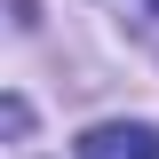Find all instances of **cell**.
Returning a JSON list of instances; mask_svg holds the SVG:
<instances>
[{
  "mask_svg": "<svg viewBox=\"0 0 159 159\" xmlns=\"http://www.w3.org/2000/svg\"><path fill=\"white\" fill-rule=\"evenodd\" d=\"M80 159H159V127L151 119H96L80 135Z\"/></svg>",
  "mask_w": 159,
  "mask_h": 159,
  "instance_id": "obj_1",
  "label": "cell"
},
{
  "mask_svg": "<svg viewBox=\"0 0 159 159\" xmlns=\"http://www.w3.org/2000/svg\"><path fill=\"white\" fill-rule=\"evenodd\" d=\"M0 119H8V135H16V143L32 135V103H24V96H8V103H0Z\"/></svg>",
  "mask_w": 159,
  "mask_h": 159,
  "instance_id": "obj_3",
  "label": "cell"
},
{
  "mask_svg": "<svg viewBox=\"0 0 159 159\" xmlns=\"http://www.w3.org/2000/svg\"><path fill=\"white\" fill-rule=\"evenodd\" d=\"M119 8H127V16H119V24H127V32H135L143 48H151V56H159V0H119Z\"/></svg>",
  "mask_w": 159,
  "mask_h": 159,
  "instance_id": "obj_2",
  "label": "cell"
}]
</instances>
